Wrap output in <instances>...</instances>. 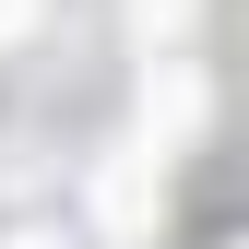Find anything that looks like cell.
I'll return each mask as SVG.
<instances>
[{
	"mask_svg": "<svg viewBox=\"0 0 249 249\" xmlns=\"http://www.w3.org/2000/svg\"><path fill=\"white\" fill-rule=\"evenodd\" d=\"M178 24H190V0H131V36H142V48H166Z\"/></svg>",
	"mask_w": 249,
	"mask_h": 249,
	"instance_id": "2",
	"label": "cell"
},
{
	"mask_svg": "<svg viewBox=\"0 0 249 249\" xmlns=\"http://www.w3.org/2000/svg\"><path fill=\"white\" fill-rule=\"evenodd\" d=\"M36 12H48V0H0V48H12V36H36Z\"/></svg>",
	"mask_w": 249,
	"mask_h": 249,
	"instance_id": "3",
	"label": "cell"
},
{
	"mask_svg": "<svg viewBox=\"0 0 249 249\" xmlns=\"http://www.w3.org/2000/svg\"><path fill=\"white\" fill-rule=\"evenodd\" d=\"M0 249H59V237H48V226H12V237H0Z\"/></svg>",
	"mask_w": 249,
	"mask_h": 249,
	"instance_id": "4",
	"label": "cell"
},
{
	"mask_svg": "<svg viewBox=\"0 0 249 249\" xmlns=\"http://www.w3.org/2000/svg\"><path fill=\"white\" fill-rule=\"evenodd\" d=\"M154 202H166V166L131 142V154H107V178H95V226L107 237H142L154 226Z\"/></svg>",
	"mask_w": 249,
	"mask_h": 249,
	"instance_id": "1",
	"label": "cell"
}]
</instances>
